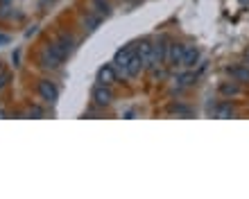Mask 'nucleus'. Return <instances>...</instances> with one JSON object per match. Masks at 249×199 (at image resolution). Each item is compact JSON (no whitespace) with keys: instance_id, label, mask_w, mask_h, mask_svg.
I'll return each instance as SVG.
<instances>
[{"instance_id":"obj_1","label":"nucleus","mask_w":249,"mask_h":199,"mask_svg":"<svg viewBox=\"0 0 249 199\" xmlns=\"http://www.w3.org/2000/svg\"><path fill=\"white\" fill-rule=\"evenodd\" d=\"M168 52H170V41L165 39V36H159L152 43V68L150 70H154L159 64H165L168 61Z\"/></svg>"},{"instance_id":"obj_2","label":"nucleus","mask_w":249,"mask_h":199,"mask_svg":"<svg viewBox=\"0 0 249 199\" xmlns=\"http://www.w3.org/2000/svg\"><path fill=\"white\" fill-rule=\"evenodd\" d=\"M36 91H39V98L43 100V102H48V104H54V102L59 100V88H57V84L50 80H41Z\"/></svg>"},{"instance_id":"obj_3","label":"nucleus","mask_w":249,"mask_h":199,"mask_svg":"<svg viewBox=\"0 0 249 199\" xmlns=\"http://www.w3.org/2000/svg\"><path fill=\"white\" fill-rule=\"evenodd\" d=\"M93 102L98 106H109L113 102V91L109 86H105V84H100V86L93 88Z\"/></svg>"},{"instance_id":"obj_4","label":"nucleus","mask_w":249,"mask_h":199,"mask_svg":"<svg viewBox=\"0 0 249 199\" xmlns=\"http://www.w3.org/2000/svg\"><path fill=\"white\" fill-rule=\"evenodd\" d=\"M227 73L238 84H249V64H233V66L227 68Z\"/></svg>"},{"instance_id":"obj_5","label":"nucleus","mask_w":249,"mask_h":199,"mask_svg":"<svg viewBox=\"0 0 249 199\" xmlns=\"http://www.w3.org/2000/svg\"><path fill=\"white\" fill-rule=\"evenodd\" d=\"M184 43H170V52H168V66H181V59H184Z\"/></svg>"},{"instance_id":"obj_6","label":"nucleus","mask_w":249,"mask_h":199,"mask_svg":"<svg viewBox=\"0 0 249 199\" xmlns=\"http://www.w3.org/2000/svg\"><path fill=\"white\" fill-rule=\"evenodd\" d=\"M39 61H41V66H43V68H53V70H57V68H59L61 64H64V61H61L59 57H57V54H54L53 50H50V48H46V50L41 52Z\"/></svg>"},{"instance_id":"obj_7","label":"nucleus","mask_w":249,"mask_h":199,"mask_svg":"<svg viewBox=\"0 0 249 199\" xmlns=\"http://www.w3.org/2000/svg\"><path fill=\"white\" fill-rule=\"evenodd\" d=\"M134 57V48H123V50H118L116 52V57H113V64H116V68H118L120 73H124V68H127V64H129V59Z\"/></svg>"},{"instance_id":"obj_8","label":"nucleus","mask_w":249,"mask_h":199,"mask_svg":"<svg viewBox=\"0 0 249 199\" xmlns=\"http://www.w3.org/2000/svg\"><path fill=\"white\" fill-rule=\"evenodd\" d=\"M145 68V64H143V59L138 57L136 52H134V57L129 59V64H127V68H124V77H138L141 75V70Z\"/></svg>"},{"instance_id":"obj_9","label":"nucleus","mask_w":249,"mask_h":199,"mask_svg":"<svg viewBox=\"0 0 249 199\" xmlns=\"http://www.w3.org/2000/svg\"><path fill=\"white\" fill-rule=\"evenodd\" d=\"M98 82L100 84H105V86H111L113 82H116V66H102L98 70Z\"/></svg>"},{"instance_id":"obj_10","label":"nucleus","mask_w":249,"mask_h":199,"mask_svg":"<svg viewBox=\"0 0 249 199\" xmlns=\"http://www.w3.org/2000/svg\"><path fill=\"white\" fill-rule=\"evenodd\" d=\"M136 54L143 59L145 68H152V43L150 41H141L136 48Z\"/></svg>"},{"instance_id":"obj_11","label":"nucleus","mask_w":249,"mask_h":199,"mask_svg":"<svg viewBox=\"0 0 249 199\" xmlns=\"http://www.w3.org/2000/svg\"><path fill=\"white\" fill-rule=\"evenodd\" d=\"M199 61V50L195 46H186L184 50V59H181V66L184 68H193Z\"/></svg>"},{"instance_id":"obj_12","label":"nucleus","mask_w":249,"mask_h":199,"mask_svg":"<svg viewBox=\"0 0 249 199\" xmlns=\"http://www.w3.org/2000/svg\"><path fill=\"white\" fill-rule=\"evenodd\" d=\"M215 116L217 118H231V116H236V109H233L229 102H222V104L215 109Z\"/></svg>"},{"instance_id":"obj_13","label":"nucleus","mask_w":249,"mask_h":199,"mask_svg":"<svg viewBox=\"0 0 249 199\" xmlns=\"http://www.w3.org/2000/svg\"><path fill=\"white\" fill-rule=\"evenodd\" d=\"M220 93L229 95V98H231V95L240 93V86H238V82H231V84H229V82H224V84H220Z\"/></svg>"},{"instance_id":"obj_14","label":"nucleus","mask_w":249,"mask_h":199,"mask_svg":"<svg viewBox=\"0 0 249 199\" xmlns=\"http://www.w3.org/2000/svg\"><path fill=\"white\" fill-rule=\"evenodd\" d=\"M57 43H59V46L64 48V52H66V54H71L72 50H75V41H72L71 36H66V34H64V36H59V41H57Z\"/></svg>"},{"instance_id":"obj_15","label":"nucleus","mask_w":249,"mask_h":199,"mask_svg":"<svg viewBox=\"0 0 249 199\" xmlns=\"http://www.w3.org/2000/svg\"><path fill=\"white\" fill-rule=\"evenodd\" d=\"M179 88H186V86H190V84H193V82H195V75H190V73H186V75H181V77H179Z\"/></svg>"},{"instance_id":"obj_16","label":"nucleus","mask_w":249,"mask_h":199,"mask_svg":"<svg viewBox=\"0 0 249 199\" xmlns=\"http://www.w3.org/2000/svg\"><path fill=\"white\" fill-rule=\"evenodd\" d=\"M48 48H50V50H53V52H54V54H57V57H59V59H61V61H64V59H66V57H68V54H66V52H64V48H61V46H59V43H57V41H54V43H50V46H48Z\"/></svg>"},{"instance_id":"obj_17","label":"nucleus","mask_w":249,"mask_h":199,"mask_svg":"<svg viewBox=\"0 0 249 199\" xmlns=\"http://www.w3.org/2000/svg\"><path fill=\"white\" fill-rule=\"evenodd\" d=\"M95 7H98V14H105V16H109V12H111V7L102 0H95Z\"/></svg>"},{"instance_id":"obj_18","label":"nucleus","mask_w":249,"mask_h":199,"mask_svg":"<svg viewBox=\"0 0 249 199\" xmlns=\"http://www.w3.org/2000/svg\"><path fill=\"white\" fill-rule=\"evenodd\" d=\"M170 111L172 113H179V116H190V113H193L188 106H170Z\"/></svg>"},{"instance_id":"obj_19","label":"nucleus","mask_w":249,"mask_h":199,"mask_svg":"<svg viewBox=\"0 0 249 199\" xmlns=\"http://www.w3.org/2000/svg\"><path fill=\"white\" fill-rule=\"evenodd\" d=\"M27 116H30V118H41V116H43V109H41V106H32V109L27 111Z\"/></svg>"},{"instance_id":"obj_20","label":"nucleus","mask_w":249,"mask_h":199,"mask_svg":"<svg viewBox=\"0 0 249 199\" xmlns=\"http://www.w3.org/2000/svg\"><path fill=\"white\" fill-rule=\"evenodd\" d=\"M5 43H9V36H5V34H0V46H5Z\"/></svg>"},{"instance_id":"obj_21","label":"nucleus","mask_w":249,"mask_h":199,"mask_svg":"<svg viewBox=\"0 0 249 199\" xmlns=\"http://www.w3.org/2000/svg\"><path fill=\"white\" fill-rule=\"evenodd\" d=\"M7 84V75H0V88Z\"/></svg>"},{"instance_id":"obj_22","label":"nucleus","mask_w":249,"mask_h":199,"mask_svg":"<svg viewBox=\"0 0 249 199\" xmlns=\"http://www.w3.org/2000/svg\"><path fill=\"white\" fill-rule=\"evenodd\" d=\"M247 64H249V52H247Z\"/></svg>"},{"instance_id":"obj_23","label":"nucleus","mask_w":249,"mask_h":199,"mask_svg":"<svg viewBox=\"0 0 249 199\" xmlns=\"http://www.w3.org/2000/svg\"><path fill=\"white\" fill-rule=\"evenodd\" d=\"M46 2H54V0H46Z\"/></svg>"}]
</instances>
